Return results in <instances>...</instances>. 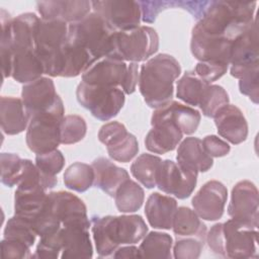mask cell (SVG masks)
Instances as JSON below:
<instances>
[{
    "label": "cell",
    "mask_w": 259,
    "mask_h": 259,
    "mask_svg": "<svg viewBox=\"0 0 259 259\" xmlns=\"http://www.w3.org/2000/svg\"><path fill=\"white\" fill-rule=\"evenodd\" d=\"M228 68L229 65L227 64L214 61H206L198 62L195 66L194 72L200 79L210 84L223 77L227 73Z\"/></svg>",
    "instance_id": "46"
},
{
    "label": "cell",
    "mask_w": 259,
    "mask_h": 259,
    "mask_svg": "<svg viewBox=\"0 0 259 259\" xmlns=\"http://www.w3.org/2000/svg\"><path fill=\"white\" fill-rule=\"evenodd\" d=\"M1 161V182L7 187H13L18 184L22 170L23 159L16 154L2 153Z\"/></svg>",
    "instance_id": "42"
},
{
    "label": "cell",
    "mask_w": 259,
    "mask_h": 259,
    "mask_svg": "<svg viewBox=\"0 0 259 259\" xmlns=\"http://www.w3.org/2000/svg\"><path fill=\"white\" fill-rule=\"evenodd\" d=\"M257 229L251 224L235 219L223 223V257L257 258Z\"/></svg>",
    "instance_id": "9"
},
{
    "label": "cell",
    "mask_w": 259,
    "mask_h": 259,
    "mask_svg": "<svg viewBox=\"0 0 259 259\" xmlns=\"http://www.w3.org/2000/svg\"><path fill=\"white\" fill-rule=\"evenodd\" d=\"M65 186L77 192L88 190L94 183V170L91 165L76 162L70 165L64 173Z\"/></svg>",
    "instance_id": "38"
},
{
    "label": "cell",
    "mask_w": 259,
    "mask_h": 259,
    "mask_svg": "<svg viewBox=\"0 0 259 259\" xmlns=\"http://www.w3.org/2000/svg\"><path fill=\"white\" fill-rule=\"evenodd\" d=\"M257 2L208 1L195 25L203 31L234 39L256 21Z\"/></svg>",
    "instance_id": "2"
},
{
    "label": "cell",
    "mask_w": 259,
    "mask_h": 259,
    "mask_svg": "<svg viewBox=\"0 0 259 259\" xmlns=\"http://www.w3.org/2000/svg\"><path fill=\"white\" fill-rule=\"evenodd\" d=\"M240 92L258 104L259 99V68L251 70L239 79Z\"/></svg>",
    "instance_id": "49"
},
{
    "label": "cell",
    "mask_w": 259,
    "mask_h": 259,
    "mask_svg": "<svg viewBox=\"0 0 259 259\" xmlns=\"http://www.w3.org/2000/svg\"><path fill=\"white\" fill-rule=\"evenodd\" d=\"M173 247V257L176 259H196L200 256L204 241L196 237H177Z\"/></svg>",
    "instance_id": "44"
},
{
    "label": "cell",
    "mask_w": 259,
    "mask_h": 259,
    "mask_svg": "<svg viewBox=\"0 0 259 259\" xmlns=\"http://www.w3.org/2000/svg\"><path fill=\"white\" fill-rule=\"evenodd\" d=\"M172 230L177 237H196L205 242L206 226L197 213L186 206L176 209Z\"/></svg>",
    "instance_id": "32"
},
{
    "label": "cell",
    "mask_w": 259,
    "mask_h": 259,
    "mask_svg": "<svg viewBox=\"0 0 259 259\" xmlns=\"http://www.w3.org/2000/svg\"><path fill=\"white\" fill-rule=\"evenodd\" d=\"M87 132V124L83 117L76 114H69L63 117L60 133L61 144L71 145L83 140Z\"/></svg>",
    "instance_id": "40"
},
{
    "label": "cell",
    "mask_w": 259,
    "mask_h": 259,
    "mask_svg": "<svg viewBox=\"0 0 259 259\" xmlns=\"http://www.w3.org/2000/svg\"><path fill=\"white\" fill-rule=\"evenodd\" d=\"M114 32L99 14L92 11L80 21L69 24L67 39L86 50L97 61L110 54Z\"/></svg>",
    "instance_id": "4"
},
{
    "label": "cell",
    "mask_w": 259,
    "mask_h": 259,
    "mask_svg": "<svg viewBox=\"0 0 259 259\" xmlns=\"http://www.w3.org/2000/svg\"><path fill=\"white\" fill-rule=\"evenodd\" d=\"M0 122L3 133L8 136L18 135L27 128L29 118L21 99L16 97H1Z\"/></svg>",
    "instance_id": "29"
},
{
    "label": "cell",
    "mask_w": 259,
    "mask_h": 259,
    "mask_svg": "<svg viewBox=\"0 0 259 259\" xmlns=\"http://www.w3.org/2000/svg\"><path fill=\"white\" fill-rule=\"evenodd\" d=\"M182 137V132L173 122L161 120L152 123V128L146 136L145 145L152 153L165 154L175 150Z\"/></svg>",
    "instance_id": "27"
},
{
    "label": "cell",
    "mask_w": 259,
    "mask_h": 259,
    "mask_svg": "<svg viewBox=\"0 0 259 259\" xmlns=\"http://www.w3.org/2000/svg\"><path fill=\"white\" fill-rule=\"evenodd\" d=\"M176 159L183 170L194 174L206 172L213 165L212 158L203 149L202 141L194 137L186 138L180 143Z\"/></svg>",
    "instance_id": "23"
},
{
    "label": "cell",
    "mask_w": 259,
    "mask_h": 259,
    "mask_svg": "<svg viewBox=\"0 0 259 259\" xmlns=\"http://www.w3.org/2000/svg\"><path fill=\"white\" fill-rule=\"evenodd\" d=\"M36 8L42 19L62 20L68 24L80 21L91 12V1H39Z\"/></svg>",
    "instance_id": "20"
},
{
    "label": "cell",
    "mask_w": 259,
    "mask_h": 259,
    "mask_svg": "<svg viewBox=\"0 0 259 259\" xmlns=\"http://www.w3.org/2000/svg\"><path fill=\"white\" fill-rule=\"evenodd\" d=\"M227 104H229V95L227 91L220 85L209 84L198 106L203 115L213 117L214 114Z\"/></svg>",
    "instance_id": "41"
},
{
    "label": "cell",
    "mask_w": 259,
    "mask_h": 259,
    "mask_svg": "<svg viewBox=\"0 0 259 259\" xmlns=\"http://www.w3.org/2000/svg\"><path fill=\"white\" fill-rule=\"evenodd\" d=\"M91 166L94 170L93 185L111 197H114L119 186L130 179L126 170L116 166L107 158L99 157L92 162Z\"/></svg>",
    "instance_id": "28"
},
{
    "label": "cell",
    "mask_w": 259,
    "mask_h": 259,
    "mask_svg": "<svg viewBox=\"0 0 259 259\" xmlns=\"http://www.w3.org/2000/svg\"><path fill=\"white\" fill-rule=\"evenodd\" d=\"M35 165L44 176L47 190L52 189L58 184L57 174L61 172L65 165V157L61 151L56 149L48 153L37 154Z\"/></svg>",
    "instance_id": "37"
},
{
    "label": "cell",
    "mask_w": 259,
    "mask_h": 259,
    "mask_svg": "<svg viewBox=\"0 0 259 259\" xmlns=\"http://www.w3.org/2000/svg\"><path fill=\"white\" fill-rule=\"evenodd\" d=\"M106 149L111 159L117 162L127 163L137 156L139 152V143L137 138L128 133L120 142L111 147H107Z\"/></svg>",
    "instance_id": "43"
},
{
    "label": "cell",
    "mask_w": 259,
    "mask_h": 259,
    "mask_svg": "<svg viewBox=\"0 0 259 259\" xmlns=\"http://www.w3.org/2000/svg\"><path fill=\"white\" fill-rule=\"evenodd\" d=\"M230 65L231 75L237 79L251 70L259 68L257 20L251 27L233 39Z\"/></svg>",
    "instance_id": "10"
},
{
    "label": "cell",
    "mask_w": 259,
    "mask_h": 259,
    "mask_svg": "<svg viewBox=\"0 0 259 259\" xmlns=\"http://www.w3.org/2000/svg\"><path fill=\"white\" fill-rule=\"evenodd\" d=\"M139 75L140 73L138 63H130V65H127V70L123 82L120 86L124 94H132L136 91V87L139 82Z\"/></svg>",
    "instance_id": "52"
},
{
    "label": "cell",
    "mask_w": 259,
    "mask_h": 259,
    "mask_svg": "<svg viewBox=\"0 0 259 259\" xmlns=\"http://www.w3.org/2000/svg\"><path fill=\"white\" fill-rule=\"evenodd\" d=\"M208 85L194 71H187L177 81L176 96L189 105L198 106Z\"/></svg>",
    "instance_id": "33"
},
{
    "label": "cell",
    "mask_w": 259,
    "mask_h": 259,
    "mask_svg": "<svg viewBox=\"0 0 259 259\" xmlns=\"http://www.w3.org/2000/svg\"><path fill=\"white\" fill-rule=\"evenodd\" d=\"M204 151L211 158H219L228 155L231 151L230 145L214 135L206 136L202 140Z\"/></svg>",
    "instance_id": "51"
},
{
    "label": "cell",
    "mask_w": 259,
    "mask_h": 259,
    "mask_svg": "<svg viewBox=\"0 0 259 259\" xmlns=\"http://www.w3.org/2000/svg\"><path fill=\"white\" fill-rule=\"evenodd\" d=\"M91 230L95 248L100 258L111 257L117 248L135 245L148 233V227L141 215H104L91 218Z\"/></svg>",
    "instance_id": "1"
},
{
    "label": "cell",
    "mask_w": 259,
    "mask_h": 259,
    "mask_svg": "<svg viewBox=\"0 0 259 259\" xmlns=\"http://www.w3.org/2000/svg\"><path fill=\"white\" fill-rule=\"evenodd\" d=\"M197 182V174L183 170L172 160L161 162L157 172L156 186L167 194H173L178 199L191 195Z\"/></svg>",
    "instance_id": "13"
},
{
    "label": "cell",
    "mask_w": 259,
    "mask_h": 259,
    "mask_svg": "<svg viewBox=\"0 0 259 259\" xmlns=\"http://www.w3.org/2000/svg\"><path fill=\"white\" fill-rule=\"evenodd\" d=\"M142 20L147 23H153L159 13L170 7H178V1H138Z\"/></svg>",
    "instance_id": "48"
},
{
    "label": "cell",
    "mask_w": 259,
    "mask_h": 259,
    "mask_svg": "<svg viewBox=\"0 0 259 259\" xmlns=\"http://www.w3.org/2000/svg\"><path fill=\"white\" fill-rule=\"evenodd\" d=\"M69 24L62 20L40 19L35 36L34 51L44 57L62 49L68 38Z\"/></svg>",
    "instance_id": "22"
},
{
    "label": "cell",
    "mask_w": 259,
    "mask_h": 259,
    "mask_svg": "<svg viewBox=\"0 0 259 259\" xmlns=\"http://www.w3.org/2000/svg\"><path fill=\"white\" fill-rule=\"evenodd\" d=\"M60 237L62 243V259L91 258L93 247L90 240L89 229L79 226L61 227Z\"/></svg>",
    "instance_id": "24"
},
{
    "label": "cell",
    "mask_w": 259,
    "mask_h": 259,
    "mask_svg": "<svg viewBox=\"0 0 259 259\" xmlns=\"http://www.w3.org/2000/svg\"><path fill=\"white\" fill-rule=\"evenodd\" d=\"M176 209L177 201L175 198L154 192L147 199L145 214L148 223L154 229L170 230L172 229Z\"/></svg>",
    "instance_id": "26"
},
{
    "label": "cell",
    "mask_w": 259,
    "mask_h": 259,
    "mask_svg": "<svg viewBox=\"0 0 259 259\" xmlns=\"http://www.w3.org/2000/svg\"><path fill=\"white\" fill-rule=\"evenodd\" d=\"M80 105L97 119L107 121L121 110L124 104V92L120 87L90 85L81 81L76 89Z\"/></svg>",
    "instance_id": "7"
},
{
    "label": "cell",
    "mask_w": 259,
    "mask_h": 259,
    "mask_svg": "<svg viewBox=\"0 0 259 259\" xmlns=\"http://www.w3.org/2000/svg\"><path fill=\"white\" fill-rule=\"evenodd\" d=\"M58 98L55 84L49 77H40L22 87L21 100L29 119L51 109Z\"/></svg>",
    "instance_id": "17"
},
{
    "label": "cell",
    "mask_w": 259,
    "mask_h": 259,
    "mask_svg": "<svg viewBox=\"0 0 259 259\" xmlns=\"http://www.w3.org/2000/svg\"><path fill=\"white\" fill-rule=\"evenodd\" d=\"M228 198L227 187L220 181L210 180L202 185L192 198L193 210L205 221L222 218Z\"/></svg>",
    "instance_id": "16"
},
{
    "label": "cell",
    "mask_w": 259,
    "mask_h": 259,
    "mask_svg": "<svg viewBox=\"0 0 259 259\" xmlns=\"http://www.w3.org/2000/svg\"><path fill=\"white\" fill-rule=\"evenodd\" d=\"M173 239L170 235L160 232H150L139 247L141 258H171Z\"/></svg>",
    "instance_id": "35"
},
{
    "label": "cell",
    "mask_w": 259,
    "mask_h": 259,
    "mask_svg": "<svg viewBox=\"0 0 259 259\" xmlns=\"http://www.w3.org/2000/svg\"><path fill=\"white\" fill-rule=\"evenodd\" d=\"M200 118L201 115L198 110L171 100L154 110L151 117V123L161 120H169L173 122L183 135H191L197 130Z\"/></svg>",
    "instance_id": "19"
},
{
    "label": "cell",
    "mask_w": 259,
    "mask_h": 259,
    "mask_svg": "<svg viewBox=\"0 0 259 259\" xmlns=\"http://www.w3.org/2000/svg\"><path fill=\"white\" fill-rule=\"evenodd\" d=\"M114 259L121 258H141L139 248L135 245H123L115 250L111 256Z\"/></svg>",
    "instance_id": "53"
},
{
    "label": "cell",
    "mask_w": 259,
    "mask_h": 259,
    "mask_svg": "<svg viewBox=\"0 0 259 259\" xmlns=\"http://www.w3.org/2000/svg\"><path fill=\"white\" fill-rule=\"evenodd\" d=\"M232 39L203 31L197 25L192 28L190 50L199 62L214 61L230 65Z\"/></svg>",
    "instance_id": "14"
},
{
    "label": "cell",
    "mask_w": 259,
    "mask_h": 259,
    "mask_svg": "<svg viewBox=\"0 0 259 259\" xmlns=\"http://www.w3.org/2000/svg\"><path fill=\"white\" fill-rule=\"evenodd\" d=\"M64 116L65 107L60 96L51 109L32 116L25 137L28 149L36 155L56 150L61 144L60 126Z\"/></svg>",
    "instance_id": "6"
},
{
    "label": "cell",
    "mask_w": 259,
    "mask_h": 259,
    "mask_svg": "<svg viewBox=\"0 0 259 259\" xmlns=\"http://www.w3.org/2000/svg\"><path fill=\"white\" fill-rule=\"evenodd\" d=\"M48 193L40 183L19 184L14 195L15 214L32 220L45 206Z\"/></svg>",
    "instance_id": "25"
},
{
    "label": "cell",
    "mask_w": 259,
    "mask_h": 259,
    "mask_svg": "<svg viewBox=\"0 0 259 259\" xmlns=\"http://www.w3.org/2000/svg\"><path fill=\"white\" fill-rule=\"evenodd\" d=\"M40 19L34 13H22L11 18L9 13L1 9V46L0 49L11 53L34 50L35 36Z\"/></svg>",
    "instance_id": "8"
},
{
    "label": "cell",
    "mask_w": 259,
    "mask_h": 259,
    "mask_svg": "<svg viewBox=\"0 0 259 259\" xmlns=\"http://www.w3.org/2000/svg\"><path fill=\"white\" fill-rule=\"evenodd\" d=\"M180 73L178 61L168 54H159L142 65L139 89L149 107L156 109L172 100L173 84Z\"/></svg>",
    "instance_id": "3"
},
{
    "label": "cell",
    "mask_w": 259,
    "mask_h": 259,
    "mask_svg": "<svg viewBox=\"0 0 259 259\" xmlns=\"http://www.w3.org/2000/svg\"><path fill=\"white\" fill-rule=\"evenodd\" d=\"M45 74L44 66L34 50L12 53L11 77L23 84L30 83Z\"/></svg>",
    "instance_id": "30"
},
{
    "label": "cell",
    "mask_w": 259,
    "mask_h": 259,
    "mask_svg": "<svg viewBox=\"0 0 259 259\" xmlns=\"http://www.w3.org/2000/svg\"><path fill=\"white\" fill-rule=\"evenodd\" d=\"M145 199L144 189L135 181L125 180L114 194V201L120 212H135L141 208Z\"/></svg>",
    "instance_id": "34"
},
{
    "label": "cell",
    "mask_w": 259,
    "mask_h": 259,
    "mask_svg": "<svg viewBox=\"0 0 259 259\" xmlns=\"http://www.w3.org/2000/svg\"><path fill=\"white\" fill-rule=\"evenodd\" d=\"M125 62L106 56L95 61L82 74V81L90 85L120 87L126 74Z\"/></svg>",
    "instance_id": "18"
},
{
    "label": "cell",
    "mask_w": 259,
    "mask_h": 259,
    "mask_svg": "<svg viewBox=\"0 0 259 259\" xmlns=\"http://www.w3.org/2000/svg\"><path fill=\"white\" fill-rule=\"evenodd\" d=\"M258 189L249 180L238 182L232 189L228 213L232 219L259 226Z\"/></svg>",
    "instance_id": "15"
},
{
    "label": "cell",
    "mask_w": 259,
    "mask_h": 259,
    "mask_svg": "<svg viewBox=\"0 0 259 259\" xmlns=\"http://www.w3.org/2000/svg\"><path fill=\"white\" fill-rule=\"evenodd\" d=\"M60 229L53 234L40 237V240L36 246L35 253L31 255V258L57 259L61 256L62 243L60 237Z\"/></svg>",
    "instance_id": "45"
},
{
    "label": "cell",
    "mask_w": 259,
    "mask_h": 259,
    "mask_svg": "<svg viewBox=\"0 0 259 259\" xmlns=\"http://www.w3.org/2000/svg\"><path fill=\"white\" fill-rule=\"evenodd\" d=\"M49 209L61 222L62 227L79 226L89 229L91 223L87 215V208L82 199L68 191L48 193Z\"/></svg>",
    "instance_id": "12"
},
{
    "label": "cell",
    "mask_w": 259,
    "mask_h": 259,
    "mask_svg": "<svg viewBox=\"0 0 259 259\" xmlns=\"http://www.w3.org/2000/svg\"><path fill=\"white\" fill-rule=\"evenodd\" d=\"M218 133L233 145H239L248 137V123L241 111L235 105L223 106L213 116Z\"/></svg>",
    "instance_id": "21"
},
{
    "label": "cell",
    "mask_w": 259,
    "mask_h": 259,
    "mask_svg": "<svg viewBox=\"0 0 259 259\" xmlns=\"http://www.w3.org/2000/svg\"><path fill=\"white\" fill-rule=\"evenodd\" d=\"M159 49V36L150 26L139 25L133 29L115 31L112 36L111 51L108 55L131 63L144 62Z\"/></svg>",
    "instance_id": "5"
},
{
    "label": "cell",
    "mask_w": 259,
    "mask_h": 259,
    "mask_svg": "<svg viewBox=\"0 0 259 259\" xmlns=\"http://www.w3.org/2000/svg\"><path fill=\"white\" fill-rule=\"evenodd\" d=\"M1 256L7 259L31 258L30 247L24 243L4 238L1 241Z\"/></svg>",
    "instance_id": "50"
},
{
    "label": "cell",
    "mask_w": 259,
    "mask_h": 259,
    "mask_svg": "<svg viewBox=\"0 0 259 259\" xmlns=\"http://www.w3.org/2000/svg\"><path fill=\"white\" fill-rule=\"evenodd\" d=\"M94 62L86 50L67 39L61 50L60 77H77L81 73L83 74Z\"/></svg>",
    "instance_id": "31"
},
{
    "label": "cell",
    "mask_w": 259,
    "mask_h": 259,
    "mask_svg": "<svg viewBox=\"0 0 259 259\" xmlns=\"http://www.w3.org/2000/svg\"><path fill=\"white\" fill-rule=\"evenodd\" d=\"M127 134L128 132L122 123L118 121H110L100 127L98 132V140L107 148L120 142Z\"/></svg>",
    "instance_id": "47"
},
{
    "label": "cell",
    "mask_w": 259,
    "mask_h": 259,
    "mask_svg": "<svg viewBox=\"0 0 259 259\" xmlns=\"http://www.w3.org/2000/svg\"><path fill=\"white\" fill-rule=\"evenodd\" d=\"M36 236L31 224L24 218L16 214L7 221L4 229L5 239L18 241L29 247L33 246Z\"/></svg>",
    "instance_id": "39"
},
{
    "label": "cell",
    "mask_w": 259,
    "mask_h": 259,
    "mask_svg": "<svg viewBox=\"0 0 259 259\" xmlns=\"http://www.w3.org/2000/svg\"><path fill=\"white\" fill-rule=\"evenodd\" d=\"M91 7L115 31L138 27L142 20V12L138 1H91Z\"/></svg>",
    "instance_id": "11"
},
{
    "label": "cell",
    "mask_w": 259,
    "mask_h": 259,
    "mask_svg": "<svg viewBox=\"0 0 259 259\" xmlns=\"http://www.w3.org/2000/svg\"><path fill=\"white\" fill-rule=\"evenodd\" d=\"M162 159L151 154L140 155L132 164V175L145 187L151 189L156 187L157 172Z\"/></svg>",
    "instance_id": "36"
}]
</instances>
